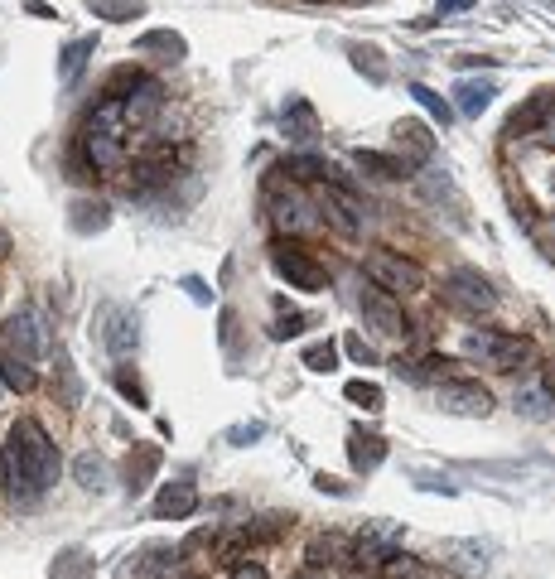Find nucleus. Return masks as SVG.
<instances>
[{
    "mask_svg": "<svg viewBox=\"0 0 555 579\" xmlns=\"http://www.w3.org/2000/svg\"><path fill=\"white\" fill-rule=\"evenodd\" d=\"M126 136H131V121H126V107L116 102V97H102L97 107L87 111L83 121V140H78V150H83V160L92 169H111L126 165Z\"/></svg>",
    "mask_w": 555,
    "mask_h": 579,
    "instance_id": "nucleus-1",
    "label": "nucleus"
},
{
    "mask_svg": "<svg viewBox=\"0 0 555 579\" xmlns=\"http://www.w3.org/2000/svg\"><path fill=\"white\" fill-rule=\"evenodd\" d=\"M5 444L15 449V459L25 464L29 483L44 493L49 483L58 478V469H63V459H58V444L49 440V430L39 425V420H15V430L5 435Z\"/></svg>",
    "mask_w": 555,
    "mask_h": 579,
    "instance_id": "nucleus-2",
    "label": "nucleus"
},
{
    "mask_svg": "<svg viewBox=\"0 0 555 579\" xmlns=\"http://www.w3.org/2000/svg\"><path fill=\"white\" fill-rule=\"evenodd\" d=\"M464 353L478 367H493V372H517L522 362L536 353L527 333H502V329H469L464 333Z\"/></svg>",
    "mask_w": 555,
    "mask_h": 579,
    "instance_id": "nucleus-3",
    "label": "nucleus"
},
{
    "mask_svg": "<svg viewBox=\"0 0 555 579\" xmlns=\"http://www.w3.org/2000/svg\"><path fill=\"white\" fill-rule=\"evenodd\" d=\"M362 276H367V285L387 290V295H396V300H401V295H420V290H425V271H420L411 256H401V251H391V247L367 251Z\"/></svg>",
    "mask_w": 555,
    "mask_h": 579,
    "instance_id": "nucleus-4",
    "label": "nucleus"
},
{
    "mask_svg": "<svg viewBox=\"0 0 555 579\" xmlns=\"http://www.w3.org/2000/svg\"><path fill=\"white\" fill-rule=\"evenodd\" d=\"M271 222H276L280 237H309V232H319V208H314V198H309L300 184H271Z\"/></svg>",
    "mask_w": 555,
    "mask_h": 579,
    "instance_id": "nucleus-5",
    "label": "nucleus"
},
{
    "mask_svg": "<svg viewBox=\"0 0 555 579\" xmlns=\"http://www.w3.org/2000/svg\"><path fill=\"white\" fill-rule=\"evenodd\" d=\"M271 266H276V276L285 285H295V290H309V295H319V290H329V271H324V261H314L305 247H295L290 237H276L271 242Z\"/></svg>",
    "mask_w": 555,
    "mask_h": 579,
    "instance_id": "nucleus-6",
    "label": "nucleus"
},
{
    "mask_svg": "<svg viewBox=\"0 0 555 579\" xmlns=\"http://www.w3.org/2000/svg\"><path fill=\"white\" fill-rule=\"evenodd\" d=\"M358 309H362V324L377 333V338H391V343H406L411 338V319H406V309H401V300L396 295H387V290H377V285H367L358 295Z\"/></svg>",
    "mask_w": 555,
    "mask_h": 579,
    "instance_id": "nucleus-7",
    "label": "nucleus"
},
{
    "mask_svg": "<svg viewBox=\"0 0 555 579\" xmlns=\"http://www.w3.org/2000/svg\"><path fill=\"white\" fill-rule=\"evenodd\" d=\"M440 300L449 304V309H459V314H488V309L498 304V295H493V285L478 276V271H449V276L440 280Z\"/></svg>",
    "mask_w": 555,
    "mask_h": 579,
    "instance_id": "nucleus-8",
    "label": "nucleus"
},
{
    "mask_svg": "<svg viewBox=\"0 0 555 579\" xmlns=\"http://www.w3.org/2000/svg\"><path fill=\"white\" fill-rule=\"evenodd\" d=\"M0 348H5V353H15V358H25V362H39V358H44V348H49L44 319H39L34 309H20V314L0 329Z\"/></svg>",
    "mask_w": 555,
    "mask_h": 579,
    "instance_id": "nucleus-9",
    "label": "nucleus"
},
{
    "mask_svg": "<svg viewBox=\"0 0 555 579\" xmlns=\"http://www.w3.org/2000/svg\"><path fill=\"white\" fill-rule=\"evenodd\" d=\"M324 218H329L333 232H343V237H358L362 232V203L353 189H338V184H324L319 193V203H314Z\"/></svg>",
    "mask_w": 555,
    "mask_h": 579,
    "instance_id": "nucleus-10",
    "label": "nucleus"
},
{
    "mask_svg": "<svg viewBox=\"0 0 555 579\" xmlns=\"http://www.w3.org/2000/svg\"><path fill=\"white\" fill-rule=\"evenodd\" d=\"M440 406L454 415H488L493 411V396H488V386L449 377V382H440Z\"/></svg>",
    "mask_w": 555,
    "mask_h": 579,
    "instance_id": "nucleus-11",
    "label": "nucleus"
},
{
    "mask_svg": "<svg viewBox=\"0 0 555 579\" xmlns=\"http://www.w3.org/2000/svg\"><path fill=\"white\" fill-rule=\"evenodd\" d=\"M179 160H184V150H179V155H169V150H150L140 165H131V174H126V193H145V189L169 184V174H174Z\"/></svg>",
    "mask_w": 555,
    "mask_h": 579,
    "instance_id": "nucleus-12",
    "label": "nucleus"
},
{
    "mask_svg": "<svg viewBox=\"0 0 555 579\" xmlns=\"http://www.w3.org/2000/svg\"><path fill=\"white\" fill-rule=\"evenodd\" d=\"M198 512V488L194 483H165L160 493H155V517L160 522H184V517H194Z\"/></svg>",
    "mask_w": 555,
    "mask_h": 579,
    "instance_id": "nucleus-13",
    "label": "nucleus"
},
{
    "mask_svg": "<svg viewBox=\"0 0 555 579\" xmlns=\"http://www.w3.org/2000/svg\"><path fill=\"white\" fill-rule=\"evenodd\" d=\"M396 145L406 150V160H401L406 169L425 165V160L435 155V136L425 131V121H416V116H411V121H396Z\"/></svg>",
    "mask_w": 555,
    "mask_h": 579,
    "instance_id": "nucleus-14",
    "label": "nucleus"
},
{
    "mask_svg": "<svg viewBox=\"0 0 555 579\" xmlns=\"http://www.w3.org/2000/svg\"><path fill=\"white\" fill-rule=\"evenodd\" d=\"M0 386H5V391H20V396H29V391L39 386L34 362L15 358V353H5V348H0Z\"/></svg>",
    "mask_w": 555,
    "mask_h": 579,
    "instance_id": "nucleus-15",
    "label": "nucleus"
},
{
    "mask_svg": "<svg viewBox=\"0 0 555 579\" xmlns=\"http://www.w3.org/2000/svg\"><path fill=\"white\" fill-rule=\"evenodd\" d=\"M348 459H353L358 473H372L382 459H387V440H382V435H362L358 430V435L348 440Z\"/></svg>",
    "mask_w": 555,
    "mask_h": 579,
    "instance_id": "nucleus-16",
    "label": "nucleus"
},
{
    "mask_svg": "<svg viewBox=\"0 0 555 579\" xmlns=\"http://www.w3.org/2000/svg\"><path fill=\"white\" fill-rule=\"evenodd\" d=\"M121 107H126V121H131V126L150 121V116L160 111V83H155V78H145V83H140L126 102H121Z\"/></svg>",
    "mask_w": 555,
    "mask_h": 579,
    "instance_id": "nucleus-17",
    "label": "nucleus"
},
{
    "mask_svg": "<svg viewBox=\"0 0 555 579\" xmlns=\"http://www.w3.org/2000/svg\"><path fill=\"white\" fill-rule=\"evenodd\" d=\"M155 469H160V449H155V444H140L136 454L126 459V488H131V493H140V488L155 478Z\"/></svg>",
    "mask_w": 555,
    "mask_h": 579,
    "instance_id": "nucleus-18",
    "label": "nucleus"
},
{
    "mask_svg": "<svg viewBox=\"0 0 555 579\" xmlns=\"http://www.w3.org/2000/svg\"><path fill=\"white\" fill-rule=\"evenodd\" d=\"M353 165H358L362 174H372V179H406V174H411L396 155H382V150H358Z\"/></svg>",
    "mask_w": 555,
    "mask_h": 579,
    "instance_id": "nucleus-19",
    "label": "nucleus"
},
{
    "mask_svg": "<svg viewBox=\"0 0 555 579\" xmlns=\"http://www.w3.org/2000/svg\"><path fill=\"white\" fill-rule=\"evenodd\" d=\"M401 367H406L411 382H449L454 377V362L444 358V353H430V358H420V362H396V372Z\"/></svg>",
    "mask_w": 555,
    "mask_h": 579,
    "instance_id": "nucleus-20",
    "label": "nucleus"
},
{
    "mask_svg": "<svg viewBox=\"0 0 555 579\" xmlns=\"http://www.w3.org/2000/svg\"><path fill=\"white\" fill-rule=\"evenodd\" d=\"M276 174H285L290 184H314V179H324L329 165L319 160V155H290V160H280Z\"/></svg>",
    "mask_w": 555,
    "mask_h": 579,
    "instance_id": "nucleus-21",
    "label": "nucleus"
},
{
    "mask_svg": "<svg viewBox=\"0 0 555 579\" xmlns=\"http://www.w3.org/2000/svg\"><path fill=\"white\" fill-rule=\"evenodd\" d=\"M280 126H285V136L309 140V136H314V107H309L305 97H295L290 107L280 111Z\"/></svg>",
    "mask_w": 555,
    "mask_h": 579,
    "instance_id": "nucleus-22",
    "label": "nucleus"
},
{
    "mask_svg": "<svg viewBox=\"0 0 555 579\" xmlns=\"http://www.w3.org/2000/svg\"><path fill=\"white\" fill-rule=\"evenodd\" d=\"M107 348L116 358H126L136 348V319L131 314H111V333H107Z\"/></svg>",
    "mask_w": 555,
    "mask_h": 579,
    "instance_id": "nucleus-23",
    "label": "nucleus"
},
{
    "mask_svg": "<svg viewBox=\"0 0 555 579\" xmlns=\"http://www.w3.org/2000/svg\"><path fill=\"white\" fill-rule=\"evenodd\" d=\"M546 111H551V92H536V97H531V107L522 111V116H512V121H507V136H522L527 126H546Z\"/></svg>",
    "mask_w": 555,
    "mask_h": 579,
    "instance_id": "nucleus-24",
    "label": "nucleus"
},
{
    "mask_svg": "<svg viewBox=\"0 0 555 579\" xmlns=\"http://www.w3.org/2000/svg\"><path fill=\"white\" fill-rule=\"evenodd\" d=\"M49 575L54 579H92V560H87L83 551H63L54 565H49Z\"/></svg>",
    "mask_w": 555,
    "mask_h": 579,
    "instance_id": "nucleus-25",
    "label": "nucleus"
},
{
    "mask_svg": "<svg viewBox=\"0 0 555 579\" xmlns=\"http://www.w3.org/2000/svg\"><path fill=\"white\" fill-rule=\"evenodd\" d=\"M73 478H78L83 488H102V483H107V464H102L97 454H78V459H73Z\"/></svg>",
    "mask_w": 555,
    "mask_h": 579,
    "instance_id": "nucleus-26",
    "label": "nucleus"
},
{
    "mask_svg": "<svg viewBox=\"0 0 555 579\" xmlns=\"http://www.w3.org/2000/svg\"><path fill=\"white\" fill-rule=\"evenodd\" d=\"M87 54H92V39H73V44L63 49V83H68V87L78 83V73H83Z\"/></svg>",
    "mask_w": 555,
    "mask_h": 579,
    "instance_id": "nucleus-27",
    "label": "nucleus"
},
{
    "mask_svg": "<svg viewBox=\"0 0 555 579\" xmlns=\"http://www.w3.org/2000/svg\"><path fill=\"white\" fill-rule=\"evenodd\" d=\"M343 396H348L353 406H362V411H382V401H387L377 382H348L343 386Z\"/></svg>",
    "mask_w": 555,
    "mask_h": 579,
    "instance_id": "nucleus-28",
    "label": "nucleus"
},
{
    "mask_svg": "<svg viewBox=\"0 0 555 579\" xmlns=\"http://www.w3.org/2000/svg\"><path fill=\"white\" fill-rule=\"evenodd\" d=\"M517 406H522L531 420H551V391H546V382H541V386H527V391L517 396Z\"/></svg>",
    "mask_w": 555,
    "mask_h": 579,
    "instance_id": "nucleus-29",
    "label": "nucleus"
},
{
    "mask_svg": "<svg viewBox=\"0 0 555 579\" xmlns=\"http://www.w3.org/2000/svg\"><path fill=\"white\" fill-rule=\"evenodd\" d=\"M377 575L382 579H411L416 575V560H411L406 551H387L382 560H377Z\"/></svg>",
    "mask_w": 555,
    "mask_h": 579,
    "instance_id": "nucleus-30",
    "label": "nucleus"
},
{
    "mask_svg": "<svg viewBox=\"0 0 555 579\" xmlns=\"http://www.w3.org/2000/svg\"><path fill=\"white\" fill-rule=\"evenodd\" d=\"M488 102H493V87L483 83H464L459 87V111H464V116H478V111H488Z\"/></svg>",
    "mask_w": 555,
    "mask_h": 579,
    "instance_id": "nucleus-31",
    "label": "nucleus"
},
{
    "mask_svg": "<svg viewBox=\"0 0 555 579\" xmlns=\"http://www.w3.org/2000/svg\"><path fill=\"white\" fill-rule=\"evenodd\" d=\"M411 97H416L420 107L430 111V116H435V121H440V126H444V121H454V107H449V102H444L440 92H430V87H425V83H416V87H411Z\"/></svg>",
    "mask_w": 555,
    "mask_h": 579,
    "instance_id": "nucleus-32",
    "label": "nucleus"
},
{
    "mask_svg": "<svg viewBox=\"0 0 555 579\" xmlns=\"http://www.w3.org/2000/svg\"><path fill=\"white\" fill-rule=\"evenodd\" d=\"M73 227L78 232H102L107 227V208L102 203H73Z\"/></svg>",
    "mask_w": 555,
    "mask_h": 579,
    "instance_id": "nucleus-33",
    "label": "nucleus"
},
{
    "mask_svg": "<svg viewBox=\"0 0 555 579\" xmlns=\"http://www.w3.org/2000/svg\"><path fill=\"white\" fill-rule=\"evenodd\" d=\"M140 83H145V73H140V68H116V73H111V83H107V97L126 102V97H131Z\"/></svg>",
    "mask_w": 555,
    "mask_h": 579,
    "instance_id": "nucleus-34",
    "label": "nucleus"
},
{
    "mask_svg": "<svg viewBox=\"0 0 555 579\" xmlns=\"http://www.w3.org/2000/svg\"><path fill=\"white\" fill-rule=\"evenodd\" d=\"M285 531H290V517H261L256 526L242 531V541H276V536H285Z\"/></svg>",
    "mask_w": 555,
    "mask_h": 579,
    "instance_id": "nucleus-35",
    "label": "nucleus"
},
{
    "mask_svg": "<svg viewBox=\"0 0 555 579\" xmlns=\"http://www.w3.org/2000/svg\"><path fill=\"white\" fill-rule=\"evenodd\" d=\"M305 367L309 372H333V367H338V343H314V348H305Z\"/></svg>",
    "mask_w": 555,
    "mask_h": 579,
    "instance_id": "nucleus-36",
    "label": "nucleus"
},
{
    "mask_svg": "<svg viewBox=\"0 0 555 579\" xmlns=\"http://www.w3.org/2000/svg\"><path fill=\"white\" fill-rule=\"evenodd\" d=\"M338 551H343V541H338V536H324V541H314V546H309V570H324V565H329Z\"/></svg>",
    "mask_w": 555,
    "mask_h": 579,
    "instance_id": "nucleus-37",
    "label": "nucleus"
},
{
    "mask_svg": "<svg viewBox=\"0 0 555 579\" xmlns=\"http://www.w3.org/2000/svg\"><path fill=\"white\" fill-rule=\"evenodd\" d=\"M140 49H145V54H150V49H160V54H184V39H179V34H145V39H140Z\"/></svg>",
    "mask_w": 555,
    "mask_h": 579,
    "instance_id": "nucleus-38",
    "label": "nucleus"
},
{
    "mask_svg": "<svg viewBox=\"0 0 555 579\" xmlns=\"http://www.w3.org/2000/svg\"><path fill=\"white\" fill-rule=\"evenodd\" d=\"M305 333V314H276V324H271V338H300Z\"/></svg>",
    "mask_w": 555,
    "mask_h": 579,
    "instance_id": "nucleus-39",
    "label": "nucleus"
},
{
    "mask_svg": "<svg viewBox=\"0 0 555 579\" xmlns=\"http://www.w3.org/2000/svg\"><path fill=\"white\" fill-rule=\"evenodd\" d=\"M213 546H218V526H198L194 536H189V541H184V546H179V555H194V551H213Z\"/></svg>",
    "mask_w": 555,
    "mask_h": 579,
    "instance_id": "nucleus-40",
    "label": "nucleus"
},
{
    "mask_svg": "<svg viewBox=\"0 0 555 579\" xmlns=\"http://www.w3.org/2000/svg\"><path fill=\"white\" fill-rule=\"evenodd\" d=\"M174 575V551H150V565L140 570V579H165Z\"/></svg>",
    "mask_w": 555,
    "mask_h": 579,
    "instance_id": "nucleus-41",
    "label": "nucleus"
},
{
    "mask_svg": "<svg viewBox=\"0 0 555 579\" xmlns=\"http://www.w3.org/2000/svg\"><path fill=\"white\" fill-rule=\"evenodd\" d=\"M92 5H97L102 15H140V10H145L140 0H92Z\"/></svg>",
    "mask_w": 555,
    "mask_h": 579,
    "instance_id": "nucleus-42",
    "label": "nucleus"
},
{
    "mask_svg": "<svg viewBox=\"0 0 555 579\" xmlns=\"http://www.w3.org/2000/svg\"><path fill=\"white\" fill-rule=\"evenodd\" d=\"M232 579H271L261 560H232Z\"/></svg>",
    "mask_w": 555,
    "mask_h": 579,
    "instance_id": "nucleus-43",
    "label": "nucleus"
},
{
    "mask_svg": "<svg viewBox=\"0 0 555 579\" xmlns=\"http://www.w3.org/2000/svg\"><path fill=\"white\" fill-rule=\"evenodd\" d=\"M116 386H121L126 396H136V406H145V391H140V382L131 377V372H116Z\"/></svg>",
    "mask_w": 555,
    "mask_h": 579,
    "instance_id": "nucleus-44",
    "label": "nucleus"
},
{
    "mask_svg": "<svg viewBox=\"0 0 555 579\" xmlns=\"http://www.w3.org/2000/svg\"><path fill=\"white\" fill-rule=\"evenodd\" d=\"M348 353H353L358 362H372V348H367L362 338H348Z\"/></svg>",
    "mask_w": 555,
    "mask_h": 579,
    "instance_id": "nucleus-45",
    "label": "nucleus"
},
{
    "mask_svg": "<svg viewBox=\"0 0 555 579\" xmlns=\"http://www.w3.org/2000/svg\"><path fill=\"white\" fill-rule=\"evenodd\" d=\"M464 5H469V0H440V15L444 10H464Z\"/></svg>",
    "mask_w": 555,
    "mask_h": 579,
    "instance_id": "nucleus-46",
    "label": "nucleus"
},
{
    "mask_svg": "<svg viewBox=\"0 0 555 579\" xmlns=\"http://www.w3.org/2000/svg\"><path fill=\"white\" fill-rule=\"evenodd\" d=\"M5 251H10V232L0 227V256H5Z\"/></svg>",
    "mask_w": 555,
    "mask_h": 579,
    "instance_id": "nucleus-47",
    "label": "nucleus"
},
{
    "mask_svg": "<svg viewBox=\"0 0 555 579\" xmlns=\"http://www.w3.org/2000/svg\"><path fill=\"white\" fill-rule=\"evenodd\" d=\"M295 579H324V575H319V570H305V575H295Z\"/></svg>",
    "mask_w": 555,
    "mask_h": 579,
    "instance_id": "nucleus-48",
    "label": "nucleus"
},
{
    "mask_svg": "<svg viewBox=\"0 0 555 579\" xmlns=\"http://www.w3.org/2000/svg\"><path fill=\"white\" fill-rule=\"evenodd\" d=\"M184 579H203V575H184Z\"/></svg>",
    "mask_w": 555,
    "mask_h": 579,
    "instance_id": "nucleus-49",
    "label": "nucleus"
}]
</instances>
